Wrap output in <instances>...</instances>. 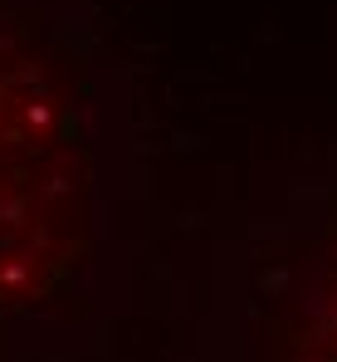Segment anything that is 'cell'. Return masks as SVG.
<instances>
[{"instance_id":"cell-1","label":"cell","mask_w":337,"mask_h":362,"mask_svg":"<svg viewBox=\"0 0 337 362\" xmlns=\"http://www.w3.org/2000/svg\"><path fill=\"white\" fill-rule=\"evenodd\" d=\"M269 362H337V201L279 289Z\"/></svg>"}]
</instances>
